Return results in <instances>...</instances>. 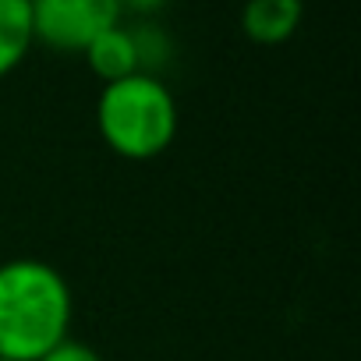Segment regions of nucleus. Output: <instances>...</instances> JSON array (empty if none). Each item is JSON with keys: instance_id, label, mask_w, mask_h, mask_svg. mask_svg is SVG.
<instances>
[{"instance_id": "10", "label": "nucleus", "mask_w": 361, "mask_h": 361, "mask_svg": "<svg viewBox=\"0 0 361 361\" xmlns=\"http://www.w3.org/2000/svg\"><path fill=\"white\" fill-rule=\"evenodd\" d=\"M0 361H8V357H0Z\"/></svg>"}, {"instance_id": "1", "label": "nucleus", "mask_w": 361, "mask_h": 361, "mask_svg": "<svg viewBox=\"0 0 361 361\" xmlns=\"http://www.w3.org/2000/svg\"><path fill=\"white\" fill-rule=\"evenodd\" d=\"M75 298L61 269L43 259L0 262V357L36 361L71 336Z\"/></svg>"}, {"instance_id": "4", "label": "nucleus", "mask_w": 361, "mask_h": 361, "mask_svg": "<svg viewBox=\"0 0 361 361\" xmlns=\"http://www.w3.org/2000/svg\"><path fill=\"white\" fill-rule=\"evenodd\" d=\"M305 18L301 0H248L241 8V29L259 47L287 43Z\"/></svg>"}, {"instance_id": "8", "label": "nucleus", "mask_w": 361, "mask_h": 361, "mask_svg": "<svg viewBox=\"0 0 361 361\" xmlns=\"http://www.w3.org/2000/svg\"><path fill=\"white\" fill-rule=\"evenodd\" d=\"M36 361H103L89 343H82V340H75V336H64L57 347H50L43 357H36Z\"/></svg>"}, {"instance_id": "9", "label": "nucleus", "mask_w": 361, "mask_h": 361, "mask_svg": "<svg viewBox=\"0 0 361 361\" xmlns=\"http://www.w3.org/2000/svg\"><path fill=\"white\" fill-rule=\"evenodd\" d=\"M117 4H121V15H138L145 22L149 15H156L166 4V0H117Z\"/></svg>"}, {"instance_id": "2", "label": "nucleus", "mask_w": 361, "mask_h": 361, "mask_svg": "<svg viewBox=\"0 0 361 361\" xmlns=\"http://www.w3.org/2000/svg\"><path fill=\"white\" fill-rule=\"evenodd\" d=\"M96 128L106 149L124 159H152L177 135V103L163 78L128 75L103 85L96 99Z\"/></svg>"}, {"instance_id": "5", "label": "nucleus", "mask_w": 361, "mask_h": 361, "mask_svg": "<svg viewBox=\"0 0 361 361\" xmlns=\"http://www.w3.org/2000/svg\"><path fill=\"white\" fill-rule=\"evenodd\" d=\"M89 71L110 85V82H121L128 75H138V57H135V43H131V29L121 22L114 29H106L103 36H96L85 50H82Z\"/></svg>"}, {"instance_id": "3", "label": "nucleus", "mask_w": 361, "mask_h": 361, "mask_svg": "<svg viewBox=\"0 0 361 361\" xmlns=\"http://www.w3.org/2000/svg\"><path fill=\"white\" fill-rule=\"evenodd\" d=\"M32 43L57 54H82L96 36L121 25L117 0H29Z\"/></svg>"}, {"instance_id": "6", "label": "nucleus", "mask_w": 361, "mask_h": 361, "mask_svg": "<svg viewBox=\"0 0 361 361\" xmlns=\"http://www.w3.org/2000/svg\"><path fill=\"white\" fill-rule=\"evenodd\" d=\"M32 47L29 0H0V78H8Z\"/></svg>"}, {"instance_id": "7", "label": "nucleus", "mask_w": 361, "mask_h": 361, "mask_svg": "<svg viewBox=\"0 0 361 361\" xmlns=\"http://www.w3.org/2000/svg\"><path fill=\"white\" fill-rule=\"evenodd\" d=\"M131 29V43H135V57H138V75H156L173 61V39L170 32H163L156 22H135Z\"/></svg>"}]
</instances>
